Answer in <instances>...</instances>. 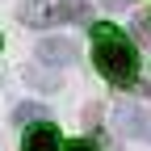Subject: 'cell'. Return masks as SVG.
Returning a JSON list of instances; mask_svg holds the SVG:
<instances>
[{"instance_id":"obj_1","label":"cell","mask_w":151,"mask_h":151,"mask_svg":"<svg viewBox=\"0 0 151 151\" xmlns=\"http://www.w3.org/2000/svg\"><path fill=\"white\" fill-rule=\"evenodd\" d=\"M92 34H97V50H92L97 71L105 80H113V84H130L134 80V46L113 25H92Z\"/></svg>"},{"instance_id":"obj_2","label":"cell","mask_w":151,"mask_h":151,"mask_svg":"<svg viewBox=\"0 0 151 151\" xmlns=\"http://www.w3.org/2000/svg\"><path fill=\"white\" fill-rule=\"evenodd\" d=\"M21 151H59V130H55L50 122L29 126L25 139H21Z\"/></svg>"},{"instance_id":"obj_3","label":"cell","mask_w":151,"mask_h":151,"mask_svg":"<svg viewBox=\"0 0 151 151\" xmlns=\"http://www.w3.org/2000/svg\"><path fill=\"white\" fill-rule=\"evenodd\" d=\"M118 122L126 134H134V139H151V113L139 109V105H122L118 109Z\"/></svg>"},{"instance_id":"obj_4","label":"cell","mask_w":151,"mask_h":151,"mask_svg":"<svg viewBox=\"0 0 151 151\" xmlns=\"http://www.w3.org/2000/svg\"><path fill=\"white\" fill-rule=\"evenodd\" d=\"M38 59L42 63H71L76 59V42H67V38H42V42H38Z\"/></svg>"},{"instance_id":"obj_5","label":"cell","mask_w":151,"mask_h":151,"mask_svg":"<svg viewBox=\"0 0 151 151\" xmlns=\"http://www.w3.org/2000/svg\"><path fill=\"white\" fill-rule=\"evenodd\" d=\"M55 21H88V0H63L55 9Z\"/></svg>"},{"instance_id":"obj_6","label":"cell","mask_w":151,"mask_h":151,"mask_svg":"<svg viewBox=\"0 0 151 151\" xmlns=\"http://www.w3.org/2000/svg\"><path fill=\"white\" fill-rule=\"evenodd\" d=\"M21 21H29V25H50V21H55V9L29 0V4H21Z\"/></svg>"},{"instance_id":"obj_7","label":"cell","mask_w":151,"mask_h":151,"mask_svg":"<svg viewBox=\"0 0 151 151\" xmlns=\"http://www.w3.org/2000/svg\"><path fill=\"white\" fill-rule=\"evenodd\" d=\"M34 113H42V109H38V105H21V109H17V122H25V118H34Z\"/></svg>"},{"instance_id":"obj_8","label":"cell","mask_w":151,"mask_h":151,"mask_svg":"<svg viewBox=\"0 0 151 151\" xmlns=\"http://www.w3.org/2000/svg\"><path fill=\"white\" fill-rule=\"evenodd\" d=\"M67 151H97V147H92V143H88V139H80V143H71V147H67Z\"/></svg>"},{"instance_id":"obj_9","label":"cell","mask_w":151,"mask_h":151,"mask_svg":"<svg viewBox=\"0 0 151 151\" xmlns=\"http://www.w3.org/2000/svg\"><path fill=\"white\" fill-rule=\"evenodd\" d=\"M130 0H105V9H126Z\"/></svg>"}]
</instances>
